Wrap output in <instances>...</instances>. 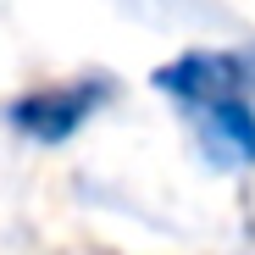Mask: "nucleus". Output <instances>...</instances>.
<instances>
[{"mask_svg":"<svg viewBox=\"0 0 255 255\" xmlns=\"http://www.w3.org/2000/svg\"><path fill=\"white\" fill-rule=\"evenodd\" d=\"M244 56V78H250V95H255V50H239Z\"/></svg>","mask_w":255,"mask_h":255,"instance_id":"7ed1b4c3","label":"nucleus"},{"mask_svg":"<svg viewBox=\"0 0 255 255\" xmlns=\"http://www.w3.org/2000/svg\"><path fill=\"white\" fill-rule=\"evenodd\" d=\"M150 83L178 106L211 166H222V172L255 166V106L239 50H183L161 61Z\"/></svg>","mask_w":255,"mask_h":255,"instance_id":"f257e3e1","label":"nucleus"},{"mask_svg":"<svg viewBox=\"0 0 255 255\" xmlns=\"http://www.w3.org/2000/svg\"><path fill=\"white\" fill-rule=\"evenodd\" d=\"M111 89H117V83H111L106 72H95V78H67V83H50V89L17 95V100L6 106V122L17 128L28 144L56 150V144H67V139L78 133L83 122L100 117V106L111 100Z\"/></svg>","mask_w":255,"mask_h":255,"instance_id":"f03ea898","label":"nucleus"}]
</instances>
